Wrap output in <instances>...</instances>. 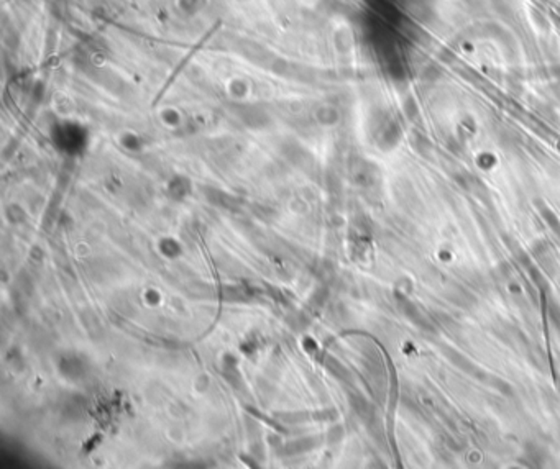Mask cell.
Returning a JSON list of instances; mask_svg holds the SVG:
<instances>
[{"label":"cell","mask_w":560,"mask_h":469,"mask_svg":"<svg viewBox=\"0 0 560 469\" xmlns=\"http://www.w3.org/2000/svg\"><path fill=\"white\" fill-rule=\"evenodd\" d=\"M403 307H404V313H406V316L409 317L411 322H414L416 325H418V327L432 328L428 317H426L424 313L419 311L418 306H414V303H411V302H406Z\"/></svg>","instance_id":"6da1fadb"}]
</instances>
